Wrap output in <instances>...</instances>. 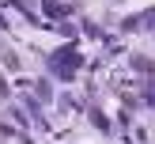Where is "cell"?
Masks as SVG:
<instances>
[{
    "mask_svg": "<svg viewBox=\"0 0 155 144\" xmlns=\"http://www.w3.org/2000/svg\"><path fill=\"white\" fill-rule=\"evenodd\" d=\"M49 68L57 80H76V72H80V53L76 49H57L49 57Z\"/></svg>",
    "mask_w": 155,
    "mask_h": 144,
    "instance_id": "1",
    "label": "cell"
},
{
    "mask_svg": "<svg viewBox=\"0 0 155 144\" xmlns=\"http://www.w3.org/2000/svg\"><path fill=\"white\" fill-rule=\"evenodd\" d=\"M129 65H133L136 72H144V76H151V72H155V61H151V57H144V53H136Z\"/></svg>",
    "mask_w": 155,
    "mask_h": 144,
    "instance_id": "2",
    "label": "cell"
},
{
    "mask_svg": "<svg viewBox=\"0 0 155 144\" xmlns=\"http://www.w3.org/2000/svg\"><path fill=\"white\" fill-rule=\"evenodd\" d=\"M0 65H4L8 72H19V57H15L12 49H4V53H0Z\"/></svg>",
    "mask_w": 155,
    "mask_h": 144,
    "instance_id": "3",
    "label": "cell"
},
{
    "mask_svg": "<svg viewBox=\"0 0 155 144\" xmlns=\"http://www.w3.org/2000/svg\"><path fill=\"white\" fill-rule=\"evenodd\" d=\"M144 102H148V106H155V87H148V95H144Z\"/></svg>",
    "mask_w": 155,
    "mask_h": 144,
    "instance_id": "4",
    "label": "cell"
},
{
    "mask_svg": "<svg viewBox=\"0 0 155 144\" xmlns=\"http://www.w3.org/2000/svg\"><path fill=\"white\" fill-rule=\"evenodd\" d=\"M0 95H8V80H4V76H0Z\"/></svg>",
    "mask_w": 155,
    "mask_h": 144,
    "instance_id": "5",
    "label": "cell"
}]
</instances>
